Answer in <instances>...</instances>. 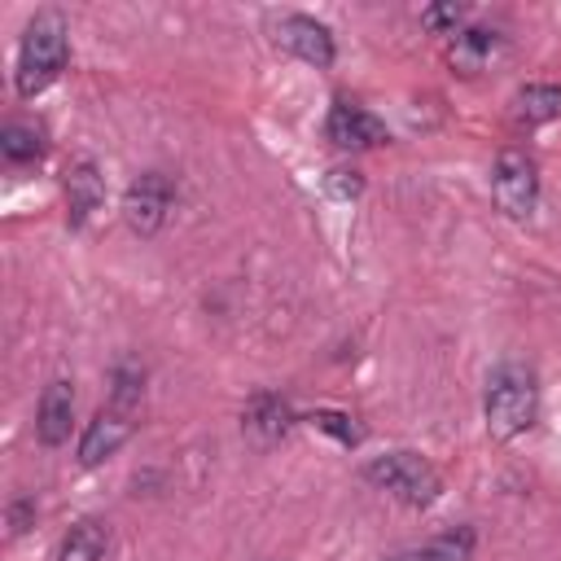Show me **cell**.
Returning <instances> with one entry per match:
<instances>
[{"label": "cell", "instance_id": "obj_18", "mask_svg": "<svg viewBox=\"0 0 561 561\" xmlns=\"http://www.w3.org/2000/svg\"><path fill=\"white\" fill-rule=\"evenodd\" d=\"M324 193H329L333 202H355V197L364 193V175H359L355 167H333V171L324 175Z\"/></svg>", "mask_w": 561, "mask_h": 561}, {"label": "cell", "instance_id": "obj_12", "mask_svg": "<svg viewBox=\"0 0 561 561\" xmlns=\"http://www.w3.org/2000/svg\"><path fill=\"white\" fill-rule=\"evenodd\" d=\"M500 31H486V26H460L456 35H451V44H447V61H451V70H460V75H478V70H486V61L500 53Z\"/></svg>", "mask_w": 561, "mask_h": 561}, {"label": "cell", "instance_id": "obj_15", "mask_svg": "<svg viewBox=\"0 0 561 561\" xmlns=\"http://www.w3.org/2000/svg\"><path fill=\"white\" fill-rule=\"evenodd\" d=\"M0 153L4 162L22 167V162H39L44 158V131L35 123H4L0 131Z\"/></svg>", "mask_w": 561, "mask_h": 561}, {"label": "cell", "instance_id": "obj_2", "mask_svg": "<svg viewBox=\"0 0 561 561\" xmlns=\"http://www.w3.org/2000/svg\"><path fill=\"white\" fill-rule=\"evenodd\" d=\"M70 57V39H66V22L61 13H35L22 31V48H18V96H39L48 83H57V75L66 70Z\"/></svg>", "mask_w": 561, "mask_h": 561}, {"label": "cell", "instance_id": "obj_8", "mask_svg": "<svg viewBox=\"0 0 561 561\" xmlns=\"http://www.w3.org/2000/svg\"><path fill=\"white\" fill-rule=\"evenodd\" d=\"M241 430H245V438H250L254 447L280 443V438L294 430V408H289V399H280L276 390H254L250 403H245V412H241Z\"/></svg>", "mask_w": 561, "mask_h": 561}, {"label": "cell", "instance_id": "obj_19", "mask_svg": "<svg viewBox=\"0 0 561 561\" xmlns=\"http://www.w3.org/2000/svg\"><path fill=\"white\" fill-rule=\"evenodd\" d=\"M460 22H465V9H460V4H430V9L421 13V26L434 31V35H456Z\"/></svg>", "mask_w": 561, "mask_h": 561}, {"label": "cell", "instance_id": "obj_10", "mask_svg": "<svg viewBox=\"0 0 561 561\" xmlns=\"http://www.w3.org/2000/svg\"><path fill=\"white\" fill-rule=\"evenodd\" d=\"M70 421H75V386L66 377L48 381L39 394V412H35V438L44 447H61L70 438Z\"/></svg>", "mask_w": 561, "mask_h": 561}, {"label": "cell", "instance_id": "obj_13", "mask_svg": "<svg viewBox=\"0 0 561 561\" xmlns=\"http://www.w3.org/2000/svg\"><path fill=\"white\" fill-rule=\"evenodd\" d=\"M561 114V83H526L513 96V123L517 127H539Z\"/></svg>", "mask_w": 561, "mask_h": 561}, {"label": "cell", "instance_id": "obj_7", "mask_svg": "<svg viewBox=\"0 0 561 561\" xmlns=\"http://www.w3.org/2000/svg\"><path fill=\"white\" fill-rule=\"evenodd\" d=\"M324 136L337 149H377L390 140L386 123L377 114H368L364 105H351V101H333V110L324 118Z\"/></svg>", "mask_w": 561, "mask_h": 561}, {"label": "cell", "instance_id": "obj_16", "mask_svg": "<svg viewBox=\"0 0 561 561\" xmlns=\"http://www.w3.org/2000/svg\"><path fill=\"white\" fill-rule=\"evenodd\" d=\"M469 548H473V535L460 530V535H443V539H434V543H425V548L399 552V557H390V561H465Z\"/></svg>", "mask_w": 561, "mask_h": 561}, {"label": "cell", "instance_id": "obj_4", "mask_svg": "<svg viewBox=\"0 0 561 561\" xmlns=\"http://www.w3.org/2000/svg\"><path fill=\"white\" fill-rule=\"evenodd\" d=\"M491 197L508 219H530L539 202V167L526 149H500L491 167Z\"/></svg>", "mask_w": 561, "mask_h": 561}, {"label": "cell", "instance_id": "obj_11", "mask_svg": "<svg viewBox=\"0 0 561 561\" xmlns=\"http://www.w3.org/2000/svg\"><path fill=\"white\" fill-rule=\"evenodd\" d=\"M101 202H105V180H101L96 162H92V158L70 162V167H66V219H70V228H83L88 215H92Z\"/></svg>", "mask_w": 561, "mask_h": 561}, {"label": "cell", "instance_id": "obj_9", "mask_svg": "<svg viewBox=\"0 0 561 561\" xmlns=\"http://www.w3.org/2000/svg\"><path fill=\"white\" fill-rule=\"evenodd\" d=\"M136 412H118V408H101L92 421H88V430H83V438H79V465L83 469H96L101 460H110L127 438H131V421Z\"/></svg>", "mask_w": 561, "mask_h": 561}, {"label": "cell", "instance_id": "obj_17", "mask_svg": "<svg viewBox=\"0 0 561 561\" xmlns=\"http://www.w3.org/2000/svg\"><path fill=\"white\" fill-rule=\"evenodd\" d=\"M311 425L324 430V434H333L342 447H359L364 443V425H355V416H346V412L320 408V412H311Z\"/></svg>", "mask_w": 561, "mask_h": 561}, {"label": "cell", "instance_id": "obj_1", "mask_svg": "<svg viewBox=\"0 0 561 561\" xmlns=\"http://www.w3.org/2000/svg\"><path fill=\"white\" fill-rule=\"evenodd\" d=\"M535 412H539L535 373L526 364H500L486 377V399H482L486 434L500 438V443H508V438H517L522 430L535 425Z\"/></svg>", "mask_w": 561, "mask_h": 561}, {"label": "cell", "instance_id": "obj_14", "mask_svg": "<svg viewBox=\"0 0 561 561\" xmlns=\"http://www.w3.org/2000/svg\"><path fill=\"white\" fill-rule=\"evenodd\" d=\"M110 548V530L101 522H75L57 548V561H101Z\"/></svg>", "mask_w": 561, "mask_h": 561}, {"label": "cell", "instance_id": "obj_20", "mask_svg": "<svg viewBox=\"0 0 561 561\" xmlns=\"http://www.w3.org/2000/svg\"><path fill=\"white\" fill-rule=\"evenodd\" d=\"M31 517H35V500H13V508H9V535H22Z\"/></svg>", "mask_w": 561, "mask_h": 561}, {"label": "cell", "instance_id": "obj_3", "mask_svg": "<svg viewBox=\"0 0 561 561\" xmlns=\"http://www.w3.org/2000/svg\"><path fill=\"white\" fill-rule=\"evenodd\" d=\"M364 482L390 491V495H394L399 504H408V508H425V504H434L438 491H443L438 469H434L425 456H416V451H386V456H373V460L364 465Z\"/></svg>", "mask_w": 561, "mask_h": 561}, {"label": "cell", "instance_id": "obj_6", "mask_svg": "<svg viewBox=\"0 0 561 561\" xmlns=\"http://www.w3.org/2000/svg\"><path fill=\"white\" fill-rule=\"evenodd\" d=\"M272 35H276V44L285 48V53H294L298 61H307V66H333V57H337V48H333V31L324 26V22H316L311 13H285V18H276V26H272Z\"/></svg>", "mask_w": 561, "mask_h": 561}, {"label": "cell", "instance_id": "obj_5", "mask_svg": "<svg viewBox=\"0 0 561 561\" xmlns=\"http://www.w3.org/2000/svg\"><path fill=\"white\" fill-rule=\"evenodd\" d=\"M171 202H175L171 180H167L162 171H145V175H136V180L127 184V193H123V219H127V228H131L136 237H153V232L167 224Z\"/></svg>", "mask_w": 561, "mask_h": 561}]
</instances>
